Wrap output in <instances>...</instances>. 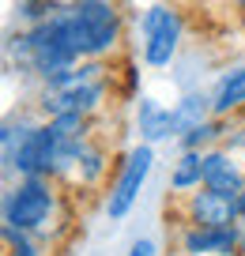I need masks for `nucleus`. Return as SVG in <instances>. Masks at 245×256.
Masks as SVG:
<instances>
[{"label":"nucleus","instance_id":"1","mask_svg":"<svg viewBox=\"0 0 245 256\" xmlns=\"http://www.w3.org/2000/svg\"><path fill=\"white\" fill-rule=\"evenodd\" d=\"M49 16L83 60L113 53L121 42V12L113 8V0H72L53 8Z\"/></svg>","mask_w":245,"mask_h":256},{"label":"nucleus","instance_id":"2","mask_svg":"<svg viewBox=\"0 0 245 256\" xmlns=\"http://www.w3.org/2000/svg\"><path fill=\"white\" fill-rule=\"evenodd\" d=\"M106 94H110V76L98 60H83L76 64L72 72L57 76V80H46L38 90V110L46 117H61V113H91L102 110Z\"/></svg>","mask_w":245,"mask_h":256},{"label":"nucleus","instance_id":"3","mask_svg":"<svg viewBox=\"0 0 245 256\" xmlns=\"http://www.w3.org/2000/svg\"><path fill=\"white\" fill-rule=\"evenodd\" d=\"M53 181L57 177H19L12 188H4V200H0L4 226H19L38 238H49V230L61 218V192Z\"/></svg>","mask_w":245,"mask_h":256},{"label":"nucleus","instance_id":"4","mask_svg":"<svg viewBox=\"0 0 245 256\" xmlns=\"http://www.w3.org/2000/svg\"><path fill=\"white\" fill-rule=\"evenodd\" d=\"M151 170H155V144H136L125 158L117 162V174H113L110 188L102 196V215L110 222L128 218V211L140 204V192L147 184Z\"/></svg>","mask_w":245,"mask_h":256},{"label":"nucleus","instance_id":"5","mask_svg":"<svg viewBox=\"0 0 245 256\" xmlns=\"http://www.w3.org/2000/svg\"><path fill=\"white\" fill-rule=\"evenodd\" d=\"M181 34H185V23L174 8L166 4H155L140 16V53H143V64L151 68H166L170 60L177 56L181 49Z\"/></svg>","mask_w":245,"mask_h":256},{"label":"nucleus","instance_id":"6","mask_svg":"<svg viewBox=\"0 0 245 256\" xmlns=\"http://www.w3.org/2000/svg\"><path fill=\"white\" fill-rule=\"evenodd\" d=\"M57 147H61V144H57L49 120H46V124H31V132L23 136L16 158L4 166V174H8V177H53Z\"/></svg>","mask_w":245,"mask_h":256},{"label":"nucleus","instance_id":"7","mask_svg":"<svg viewBox=\"0 0 245 256\" xmlns=\"http://www.w3.org/2000/svg\"><path fill=\"white\" fill-rule=\"evenodd\" d=\"M185 222H196V226H237L241 222V204H237V196H230V192L200 184L196 192L185 196Z\"/></svg>","mask_w":245,"mask_h":256},{"label":"nucleus","instance_id":"8","mask_svg":"<svg viewBox=\"0 0 245 256\" xmlns=\"http://www.w3.org/2000/svg\"><path fill=\"white\" fill-rule=\"evenodd\" d=\"M181 252H200V256H237V226H196L185 222L177 234Z\"/></svg>","mask_w":245,"mask_h":256},{"label":"nucleus","instance_id":"9","mask_svg":"<svg viewBox=\"0 0 245 256\" xmlns=\"http://www.w3.org/2000/svg\"><path fill=\"white\" fill-rule=\"evenodd\" d=\"M204 184L207 188H219V192H230V196H237L241 184H245L241 162H237L222 144L211 147V151H204Z\"/></svg>","mask_w":245,"mask_h":256},{"label":"nucleus","instance_id":"10","mask_svg":"<svg viewBox=\"0 0 245 256\" xmlns=\"http://www.w3.org/2000/svg\"><path fill=\"white\" fill-rule=\"evenodd\" d=\"M136 132L143 144H158V140H174V124H170V110L155 98H140L136 106Z\"/></svg>","mask_w":245,"mask_h":256},{"label":"nucleus","instance_id":"11","mask_svg":"<svg viewBox=\"0 0 245 256\" xmlns=\"http://www.w3.org/2000/svg\"><path fill=\"white\" fill-rule=\"evenodd\" d=\"M211 110H215V117H230V113L245 110V64L219 76V83L211 90Z\"/></svg>","mask_w":245,"mask_h":256},{"label":"nucleus","instance_id":"12","mask_svg":"<svg viewBox=\"0 0 245 256\" xmlns=\"http://www.w3.org/2000/svg\"><path fill=\"white\" fill-rule=\"evenodd\" d=\"M215 110H211V94H185L181 102L170 110V124H174V140L189 136L192 128H200L204 120H211Z\"/></svg>","mask_w":245,"mask_h":256},{"label":"nucleus","instance_id":"13","mask_svg":"<svg viewBox=\"0 0 245 256\" xmlns=\"http://www.w3.org/2000/svg\"><path fill=\"white\" fill-rule=\"evenodd\" d=\"M204 184V151H181L170 170V192L174 196H189Z\"/></svg>","mask_w":245,"mask_h":256},{"label":"nucleus","instance_id":"14","mask_svg":"<svg viewBox=\"0 0 245 256\" xmlns=\"http://www.w3.org/2000/svg\"><path fill=\"white\" fill-rule=\"evenodd\" d=\"M0 234H4L8 256H46V238H38V234L19 230V226H4V222H0Z\"/></svg>","mask_w":245,"mask_h":256},{"label":"nucleus","instance_id":"15","mask_svg":"<svg viewBox=\"0 0 245 256\" xmlns=\"http://www.w3.org/2000/svg\"><path fill=\"white\" fill-rule=\"evenodd\" d=\"M222 147H226L234 158H245V128H234L230 132V124H226V136H222Z\"/></svg>","mask_w":245,"mask_h":256},{"label":"nucleus","instance_id":"16","mask_svg":"<svg viewBox=\"0 0 245 256\" xmlns=\"http://www.w3.org/2000/svg\"><path fill=\"white\" fill-rule=\"evenodd\" d=\"M128 256H158V245L151 238H136L132 245H128Z\"/></svg>","mask_w":245,"mask_h":256},{"label":"nucleus","instance_id":"17","mask_svg":"<svg viewBox=\"0 0 245 256\" xmlns=\"http://www.w3.org/2000/svg\"><path fill=\"white\" fill-rule=\"evenodd\" d=\"M237 256H245V218L237 222Z\"/></svg>","mask_w":245,"mask_h":256},{"label":"nucleus","instance_id":"18","mask_svg":"<svg viewBox=\"0 0 245 256\" xmlns=\"http://www.w3.org/2000/svg\"><path fill=\"white\" fill-rule=\"evenodd\" d=\"M237 204H241V218H245V184H241V192H237Z\"/></svg>","mask_w":245,"mask_h":256},{"label":"nucleus","instance_id":"19","mask_svg":"<svg viewBox=\"0 0 245 256\" xmlns=\"http://www.w3.org/2000/svg\"><path fill=\"white\" fill-rule=\"evenodd\" d=\"M234 4H237V8H245V0H234Z\"/></svg>","mask_w":245,"mask_h":256},{"label":"nucleus","instance_id":"20","mask_svg":"<svg viewBox=\"0 0 245 256\" xmlns=\"http://www.w3.org/2000/svg\"><path fill=\"white\" fill-rule=\"evenodd\" d=\"M181 256H200V252H181Z\"/></svg>","mask_w":245,"mask_h":256}]
</instances>
